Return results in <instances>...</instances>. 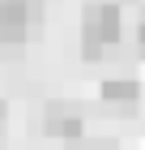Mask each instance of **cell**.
I'll return each instance as SVG.
<instances>
[{"mask_svg":"<svg viewBox=\"0 0 145 150\" xmlns=\"http://www.w3.org/2000/svg\"><path fill=\"white\" fill-rule=\"evenodd\" d=\"M120 39V4H111V0H94V4H85V13H81V43H85V56L94 60L107 43H115Z\"/></svg>","mask_w":145,"mask_h":150,"instance_id":"obj_1","label":"cell"},{"mask_svg":"<svg viewBox=\"0 0 145 150\" xmlns=\"http://www.w3.org/2000/svg\"><path fill=\"white\" fill-rule=\"evenodd\" d=\"M68 150H81V146H68Z\"/></svg>","mask_w":145,"mask_h":150,"instance_id":"obj_6","label":"cell"},{"mask_svg":"<svg viewBox=\"0 0 145 150\" xmlns=\"http://www.w3.org/2000/svg\"><path fill=\"white\" fill-rule=\"evenodd\" d=\"M39 13H43L39 0H0V47H22Z\"/></svg>","mask_w":145,"mask_h":150,"instance_id":"obj_2","label":"cell"},{"mask_svg":"<svg viewBox=\"0 0 145 150\" xmlns=\"http://www.w3.org/2000/svg\"><path fill=\"white\" fill-rule=\"evenodd\" d=\"M4 125H9V103L0 99V142H4Z\"/></svg>","mask_w":145,"mask_h":150,"instance_id":"obj_5","label":"cell"},{"mask_svg":"<svg viewBox=\"0 0 145 150\" xmlns=\"http://www.w3.org/2000/svg\"><path fill=\"white\" fill-rule=\"evenodd\" d=\"M43 125L51 137H68V142H77L81 133H85V116L77 112V107H68V103H51L43 116Z\"/></svg>","mask_w":145,"mask_h":150,"instance_id":"obj_3","label":"cell"},{"mask_svg":"<svg viewBox=\"0 0 145 150\" xmlns=\"http://www.w3.org/2000/svg\"><path fill=\"white\" fill-rule=\"evenodd\" d=\"M137 94H141V86H137L132 77H111L102 81V99L111 107H137Z\"/></svg>","mask_w":145,"mask_h":150,"instance_id":"obj_4","label":"cell"}]
</instances>
